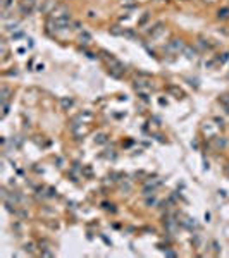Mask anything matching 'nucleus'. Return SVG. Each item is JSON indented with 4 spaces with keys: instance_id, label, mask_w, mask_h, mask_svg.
Segmentation results:
<instances>
[{
    "instance_id": "obj_7",
    "label": "nucleus",
    "mask_w": 229,
    "mask_h": 258,
    "mask_svg": "<svg viewBox=\"0 0 229 258\" xmlns=\"http://www.w3.org/2000/svg\"><path fill=\"white\" fill-rule=\"evenodd\" d=\"M167 91H169L171 95H174V98H181V97H183V91H181L177 86H169V88H167Z\"/></svg>"
},
{
    "instance_id": "obj_1",
    "label": "nucleus",
    "mask_w": 229,
    "mask_h": 258,
    "mask_svg": "<svg viewBox=\"0 0 229 258\" xmlns=\"http://www.w3.org/2000/svg\"><path fill=\"white\" fill-rule=\"evenodd\" d=\"M184 47H186V45L183 43V40H171V41L164 47V50L169 52V54H183Z\"/></svg>"
},
{
    "instance_id": "obj_14",
    "label": "nucleus",
    "mask_w": 229,
    "mask_h": 258,
    "mask_svg": "<svg viewBox=\"0 0 229 258\" xmlns=\"http://www.w3.org/2000/svg\"><path fill=\"white\" fill-rule=\"evenodd\" d=\"M122 36H126V38H129V40H134V38H136V34H134V31H133V30H124Z\"/></svg>"
},
{
    "instance_id": "obj_4",
    "label": "nucleus",
    "mask_w": 229,
    "mask_h": 258,
    "mask_svg": "<svg viewBox=\"0 0 229 258\" xmlns=\"http://www.w3.org/2000/svg\"><path fill=\"white\" fill-rule=\"evenodd\" d=\"M214 146L219 148V150H224V148L228 146V139H226L224 136H215V138H214Z\"/></svg>"
},
{
    "instance_id": "obj_2",
    "label": "nucleus",
    "mask_w": 229,
    "mask_h": 258,
    "mask_svg": "<svg viewBox=\"0 0 229 258\" xmlns=\"http://www.w3.org/2000/svg\"><path fill=\"white\" fill-rule=\"evenodd\" d=\"M134 86H136V90H150L152 88V79L150 78H143V76H138L136 81H134Z\"/></svg>"
},
{
    "instance_id": "obj_11",
    "label": "nucleus",
    "mask_w": 229,
    "mask_h": 258,
    "mask_svg": "<svg viewBox=\"0 0 229 258\" xmlns=\"http://www.w3.org/2000/svg\"><path fill=\"white\" fill-rule=\"evenodd\" d=\"M61 105H62V108H71L72 107V100L71 98H61Z\"/></svg>"
},
{
    "instance_id": "obj_21",
    "label": "nucleus",
    "mask_w": 229,
    "mask_h": 258,
    "mask_svg": "<svg viewBox=\"0 0 229 258\" xmlns=\"http://www.w3.org/2000/svg\"><path fill=\"white\" fill-rule=\"evenodd\" d=\"M83 52H85V55H86L88 59H97V55H95V54H91V52H88V50H83Z\"/></svg>"
},
{
    "instance_id": "obj_15",
    "label": "nucleus",
    "mask_w": 229,
    "mask_h": 258,
    "mask_svg": "<svg viewBox=\"0 0 229 258\" xmlns=\"http://www.w3.org/2000/svg\"><path fill=\"white\" fill-rule=\"evenodd\" d=\"M228 59H229V54H222L221 57H217V59H215V62H219V64H224Z\"/></svg>"
},
{
    "instance_id": "obj_12",
    "label": "nucleus",
    "mask_w": 229,
    "mask_h": 258,
    "mask_svg": "<svg viewBox=\"0 0 229 258\" xmlns=\"http://www.w3.org/2000/svg\"><path fill=\"white\" fill-rule=\"evenodd\" d=\"M217 17H219V19H228L229 17V9H221V10L217 12Z\"/></svg>"
},
{
    "instance_id": "obj_20",
    "label": "nucleus",
    "mask_w": 229,
    "mask_h": 258,
    "mask_svg": "<svg viewBox=\"0 0 229 258\" xmlns=\"http://www.w3.org/2000/svg\"><path fill=\"white\" fill-rule=\"evenodd\" d=\"M7 30H9V31H16V30H17V23H16V21H14V23H10V24L7 26Z\"/></svg>"
},
{
    "instance_id": "obj_9",
    "label": "nucleus",
    "mask_w": 229,
    "mask_h": 258,
    "mask_svg": "<svg viewBox=\"0 0 229 258\" xmlns=\"http://www.w3.org/2000/svg\"><path fill=\"white\" fill-rule=\"evenodd\" d=\"M79 41H81V45H88V43L91 41V36H90L88 33H81V34H79Z\"/></svg>"
},
{
    "instance_id": "obj_16",
    "label": "nucleus",
    "mask_w": 229,
    "mask_h": 258,
    "mask_svg": "<svg viewBox=\"0 0 229 258\" xmlns=\"http://www.w3.org/2000/svg\"><path fill=\"white\" fill-rule=\"evenodd\" d=\"M107 141V136L105 134H98L97 138H95V143H105Z\"/></svg>"
},
{
    "instance_id": "obj_19",
    "label": "nucleus",
    "mask_w": 229,
    "mask_h": 258,
    "mask_svg": "<svg viewBox=\"0 0 229 258\" xmlns=\"http://www.w3.org/2000/svg\"><path fill=\"white\" fill-rule=\"evenodd\" d=\"M214 122H215L219 128H224V121H222L221 117H214Z\"/></svg>"
},
{
    "instance_id": "obj_3",
    "label": "nucleus",
    "mask_w": 229,
    "mask_h": 258,
    "mask_svg": "<svg viewBox=\"0 0 229 258\" xmlns=\"http://www.w3.org/2000/svg\"><path fill=\"white\" fill-rule=\"evenodd\" d=\"M164 33H165V28H164V24L162 23H157L152 30H150V36L152 38H160Z\"/></svg>"
},
{
    "instance_id": "obj_22",
    "label": "nucleus",
    "mask_w": 229,
    "mask_h": 258,
    "mask_svg": "<svg viewBox=\"0 0 229 258\" xmlns=\"http://www.w3.org/2000/svg\"><path fill=\"white\" fill-rule=\"evenodd\" d=\"M221 102H222L224 105H229V95H224V97H221Z\"/></svg>"
},
{
    "instance_id": "obj_6",
    "label": "nucleus",
    "mask_w": 229,
    "mask_h": 258,
    "mask_svg": "<svg viewBox=\"0 0 229 258\" xmlns=\"http://www.w3.org/2000/svg\"><path fill=\"white\" fill-rule=\"evenodd\" d=\"M198 47H200L201 50H212V48H214V45H212L208 40H205V38H200V40H198Z\"/></svg>"
},
{
    "instance_id": "obj_10",
    "label": "nucleus",
    "mask_w": 229,
    "mask_h": 258,
    "mask_svg": "<svg viewBox=\"0 0 229 258\" xmlns=\"http://www.w3.org/2000/svg\"><path fill=\"white\" fill-rule=\"evenodd\" d=\"M124 33V28H121V26H112L110 28V34H114V36H121Z\"/></svg>"
},
{
    "instance_id": "obj_8",
    "label": "nucleus",
    "mask_w": 229,
    "mask_h": 258,
    "mask_svg": "<svg viewBox=\"0 0 229 258\" xmlns=\"http://www.w3.org/2000/svg\"><path fill=\"white\" fill-rule=\"evenodd\" d=\"M9 93H10V90H9L7 86H2V91H0V97H2V103H7V100H9Z\"/></svg>"
},
{
    "instance_id": "obj_23",
    "label": "nucleus",
    "mask_w": 229,
    "mask_h": 258,
    "mask_svg": "<svg viewBox=\"0 0 229 258\" xmlns=\"http://www.w3.org/2000/svg\"><path fill=\"white\" fill-rule=\"evenodd\" d=\"M157 201H155V198H146V205L150 207V205H155Z\"/></svg>"
},
{
    "instance_id": "obj_13",
    "label": "nucleus",
    "mask_w": 229,
    "mask_h": 258,
    "mask_svg": "<svg viewBox=\"0 0 229 258\" xmlns=\"http://www.w3.org/2000/svg\"><path fill=\"white\" fill-rule=\"evenodd\" d=\"M148 19H150V12H145V14L141 16V19L138 21V26H143V24H145V23H146Z\"/></svg>"
},
{
    "instance_id": "obj_25",
    "label": "nucleus",
    "mask_w": 229,
    "mask_h": 258,
    "mask_svg": "<svg viewBox=\"0 0 229 258\" xmlns=\"http://www.w3.org/2000/svg\"><path fill=\"white\" fill-rule=\"evenodd\" d=\"M165 255H167V257H176V253H174V251H165Z\"/></svg>"
},
{
    "instance_id": "obj_18",
    "label": "nucleus",
    "mask_w": 229,
    "mask_h": 258,
    "mask_svg": "<svg viewBox=\"0 0 229 258\" xmlns=\"http://www.w3.org/2000/svg\"><path fill=\"white\" fill-rule=\"evenodd\" d=\"M10 5H12V0H3V2H2V7H3V10L10 9Z\"/></svg>"
},
{
    "instance_id": "obj_17",
    "label": "nucleus",
    "mask_w": 229,
    "mask_h": 258,
    "mask_svg": "<svg viewBox=\"0 0 229 258\" xmlns=\"http://www.w3.org/2000/svg\"><path fill=\"white\" fill-rule=\"evenodd\" d=\"M9 114V103H2V117H5Z\"/></svg>"
},
{
    "instance_id": "obj_24",
    "label": "nucleus",
    "mask_w": 229,
    "mask_h": 258,
    "mask_svg": "<svg viewBox=\"0 0 229 258\" xmlns=\"http://www.w3.org/2000/svg\"><path fill=\"white\" fill-rule=\"evenodd\" d=\"M24 250H26L28 253H33V244H26V246H24Z\"/></svg>"
},
{
    "instance_id": "obj_26",
    "label": "nucleus",
    "mask_w": 229,
    "mask_h": 258,
    "mask_svg": "<svg viewBox=\"0 0 229 258\" xmlns=\"http://www.w3.org/2000/svg\"><path fill=\"white\" fill-rule=\"evenodd\" d=\"M226 170H228V172H229V165H228V169H226Z\"/></svg>"
},
{
    "instance_id": "obj_5",
    "label": "nucleus",
    "mask_w": 229,
    "mask_h": 258,
    "mask_svg": "<svg viewBox=\"0 0 229 258\" xmlns=\"http://www.w3.org/2000/svg\"><path fill=\"white\" fill-rule=\"evenodd\" d=\"M183 54L186 55V59H190V60H191V59H196V54H198V52H196L193 47H184Z\"/></svg>"
}]
</instances>
